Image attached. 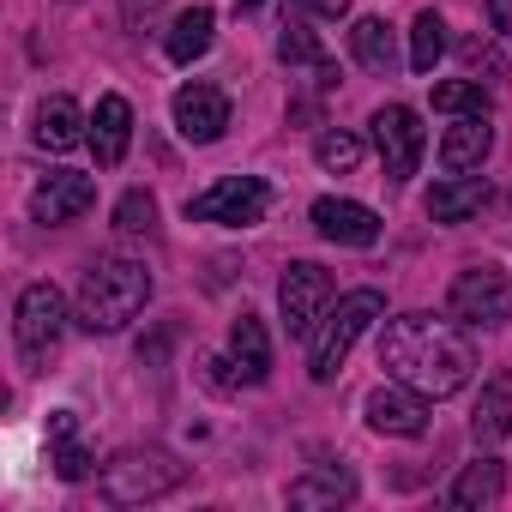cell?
Listing matches in <instances>:
<instances>
[{
  "label": "cell",
  "mask_w": 512,
  "mask_h": 512,
  "mask_svg": "<svg viewBox=\"0 0 512 512\" xmlns=\"http://www.w3.org/2000/svg\"><path fill=\"white\" fill-rule=\"evenodd\" d=\"M314 163L332 169V175H350V169L362 163V139L344 133V127H338V133H320V139H314Z\"/></svg>",
  "instance_id": "obj_27"
},
{
  "label": "cell",
  "mask_w": 512,
  "mask_h": 512,
  "mask_svg": "<svg viewBox=\"0 0 512 512\" xmlns=\"http://www.w3.org/2000/svg\"><path fill=\"white\" fill-rule=\"evenodd\" d=\"M380 314H386V296H380V290H350L338 308H326V314H320V326H314L308 374H314V380H338L344 356L356 350V338H362Z\"/></svg>",
  "instance_id": "obj_3"
},
{
  "label": "cell",
  "mask_w": 512,
  "mask_h": 512,
  "mask_svg": "<svg viewBox=\"0 0 512 512\" xmlns=\"http://www.w3.org/2000/svg\"><path fill=\"white\" fill-rule=\"evenodd\" d=\"M49 440H55V452H49L55 476H61V482H85V476H91V452H85L79 434H73V410H55V416H49Z\"/></svg>",
  "instance_id": "obj_22"
},
{
  "label": "cell",
  "mask_w": 512,
  "mask_h": 512,
  "mask_svg": "<svg viewBox=\"0 0 512 512\" xmlns=\"http://www.w3.org/2000/svg\"><path fill=\"white\" fill-rule=\"evenodd\" d=\"M482 199H488V187L476 175H452V181H440L428 193V217L434 223H464L470 211H482Z\"/></svg>",
  "instance_id": "obj_21"
},
{
  "label": "cell",
  "mask_w": 512,
  "mask_h": 512,
  "mask_svg": "<svg viewBox=\"0 0 512 512\" xmlns=\"http://www.w3.org/2000/svg\"><path fill=\"white\" fill-rule=\"evenodd\" d=\"M85 133H91L85 109H79L73 97H49V103L37 109V133H31V139H37L43 151H73Z\"/></svg>",
  "instance_id": "obj_18"
},
{
  "label": "cell",
  "mask_w": 512,
  "mask_h": 512,
  "mask_svg": "<svg viewBox=\"0 0 512 512\" xmlns=\"http://www.w3.org/2000/svg\"><path fill=\"white\" fill-rule=\"evenodd\" d=\"M434 109L440 115H488V91L476 79H446V85H434Z\"/></svg>",
  "instance_id": "obj_26"
},
{
  "label": "cell",
  "mask_w": 512,
  "mask_h": 512,
  "mask_svg": "<svg viewBox=\"0 0 512 512\" xmlns=\"http://www.w3.org/2000/svg\"><path fill=\"white\" fill-rule=\"evenodd\" d=\"M85 145L97 151V163L103 169H115L121 157H127V145H133V103L127 97H97V115H91V133H85Z\"/></svg>",
  "instance_id": "obj_14"
},
{
  "label": "cell",
  "mask_w": 512,
  "mask_h": 512,
  "mask_svg": "<svg viewBox=\"0 0 512 512\" xmlns=\"http://www.w3.org/2000/svg\"><path fill=\"white\" fill-rule=\"evenodd\" d=\"M175 133H181L187 145H217V139L229 133V97H223L217 85H205V79L181 85V91H175Z\"/></svg>",
  "instance_id": "obj_10"
},
{
  "label": "cell",
  "mask_w": 512,
  "mask_h": 512,
  "mask_svg": "<svg viewBox=\"0 0 512 512\" xmlns=\"http://www.w3.org/2000/svg\"><path fill=\"white\" fill-rule=\"evenodd\" d=\"M302 7H308L314 19H344V13H350V0H302Z\"/></svg>",
  "instance_id": "obj_30"
},
{
  "label": "cell",
  "mask_w": 512,
  "mask_h": 512,
  "mask_svg": "<svg viewBox=\"0 0 512 512\" xmlns=\"http://www.w3.org/2000/svg\"><path fill=\"white\" fill-rule=\"evenodd\" d=\"M356 488H362V482H356L350 464H314L308 476L290 482V506H296V512H314V506H350Z\"/></svg>",
  "instance_id": "obj_16"
},
{
  "label": "cell",
  "mask_w": 512,
  "mask_h": 512,
  "mask_svg": "<svg viewBox=\"0 0 512 512\" xmlns=\"http://www.w3.org/2000/svg\"><path fill=\"white\" fill-rule=\"evenodd\" d=\"M314 229L326 235V241H338V247H374L380 241V217L368 211V205H356V199H314Z\"/></svg>",
  "instance_id": "obj_13"
},
{
  "label": "cell",
  "mask_w": 512,
  "mask_h": 512,
  "mask_svg": "<svg viewBox=\"0 0 512 512\" xmlns=\"http://www.w3.org/2000/svg\"><path fill=\"white\" fill-rule=\"evenodd\" d=\"M91 205H97V181L79 175V169H55V175H43L37 193H31V217H37V223H73V217H85Z\"/></svg>",
  "instance_id": "obj_11"
},
{
  "label": "cell",
  "mask_w": 512,
  "mask_h": 512,
  "mask_svg": "<svg viewBox=\"0 0 512 512\" xmlns=\"http://www.w3.org/2000/svg\"><path fill=\"white\" fill-rule=\"evenodd\" d=\"M488 19H494L500 37H512V0H488Z\"/></svg>",
  "instance_id": "obj_31"
},
{
  "label": "cell",
  "mask_w": 512,
  "mask_h": 512,
  "mask_svg": "<svg viewBox=\"0 0 512 512\" xmlns=\"http://www.w3.org/2000/svg\"><path fill=\"white\" fill-rule=\"evenodd\" d=\"M470 434H476L482 446L512 440V374H494V380L482 386V404H476V416H470Z\"/></svg>",
  "instance_id": "obj_19"
},
{
  "label": "cell",
  "mask_w": 512,
  "mask_h": 512,
  "mask_svg": "<svg viewBox=\"0 0 512 512\" xmlns=\"http://www.w3.org/2000/svg\"><path fill=\"white\" fill-rule=\"evenodd\" d=\"M181 464L163 458V452H121L115 464H103V494L115 506H139V500H157L169 488H181Z\"/></svg>",
  "instance_id": "obj_6"
},
{
  "label": "cell",
  "mask_w": 512,
  "mask_h": 512,
  "mask_svg": "<svg viewBox=\"0 0 512 512\" xmlns=\"http://www.w3.org/2000/svg\"><path fill=\"white\" fill-rule=\"evenodd\" d=\"M374 145H380V157H386V175H392V181H410L416 163H422V151H428L422 115H416L410 103H386V109L374 115Z\"/></svg>",
  "instance_id": "obj_8"
},
{
  "label": "cell",
  "mask_w": 512,
  "mask_h": 512,
  "mask_svg": "<svg viewBox=\"0 0 512 512\" xmlns=\"http://www.w3.org/2000/svg\"><path fill=\"white\" fill-rule=\"evenodd\" d=\"M278 61H290V67H326V43H320L308 25H284V37H278Z\"/></svg>",
  "instance_id": "obj_28"
},
{
  "label": "cell",
  "mask_w": 512,
  "mask_h": 512,
  "mask_svg": "<svg viewBox=\"0 0 512 512\" xmlns=\"http://www.w3.org/2000/svg\"><path fill=\"white\" fill-rule=\"evenodd\" d=\"M235 7H241V13H260V7H266V0H235Z\"/></svg>",
  "instance_id": "obj_32"
},
{
  "label": "cell",
  "mask_w": 512,
  "mask_h": 512,
  "mask_svg": "<svg viewBox=\"0 0 512 512\" xmlns=\"http://www.w3.org/2000/svg\"><path fill=\"white\" fill-rule=\"evenodd\" d=\"M440 55H446V25H440V13H416V25H410V67H416V73H434Z\"/></svg>",
  "instance_id": "obj_25"
},
{
  "label": "cell",
  "mask_w": 512,
  "mask_h": 512,
  "mask_svg": "<svg viewBox=\"0 0 512 512\" xmlns=\"http://www.w3.org/2000/svg\"><path fill=\"white\" fill-rule=\"evenodd\" d=\"M211 31H217V19H211V7H187L175 25H169V37H163V49H169V61H181V67H193L205 49H211Z\"/></svg>",
  "instance_id": "obj_20"
},
{
  "label": "cell",
  "mask_w": 512,
  "mask_h": 512,
  "mask_svg": "<svg viewBox=\"0 0 512 512\" xmlns=\"http://www.w3.org/2000/svg\"><path fill=\"white\" fill-rule=\"evenodd\" d=\"M145 302H151V272L139 260H103L79 284V326L97 332V338H109L127 320H139Z\"/></svg>",
  "instance_id": "obj_2"
},
{
  "label": "cell",
  "mask_w": 512,
  "mask_h": 512,
  "mask_svg": "<svg viewBox=\"0 0 512 512\" xmlns=\"http://www.w3.org/2000/svg\"><path fill=\"white\" fill-rule=\"evenodd\" d=\"M13 332H19V356H25V368L37 374V368L55 356L61 332H67V302H61V290H55V284H25L19 314H13Z\"/></svg>",
  "instance_id": "obj_5"
},
{
  "label": "cell",
  "mask_w": 512,
  "mask_h": 512,
  "mask_svg": "<svg viewBox=\"0 0 512 512\" xmlns=\"http://www.w3.org/2000/svg\"><path fill=\"white\" fill-rule=\"evenodd\" d=\"M326 302H332V272L314 266V260H296V266L284 272V284H278V308H284L290 338H308V332L320 326Z\"/></svg>",
  "instance_id": "obj_9"
},
{
  "label": "cell",
  "mask_w": 512,
  "mask_h": 512,
  "mask_svg": "<svg viewBox=\"0 0 512 512\" xmlns=\"http://www.w3.org/2000/svg\"><path fill=\"white\" fill-rule=\"evenodd\" d=\"M151 223H157V199H151L145 187H133V193L115 205V229H121V235H151Z\"/></svg>",
  "instance_id": "obj_29"
},
{
  "label": "cell",
  "mask_w": 512,
  "mask_h": 512,
  "mask_svg": "<svg viewBox=\"0 0 512 512\" xmlns=\"http://www.w3.org/2000/svg\"><path fill=\"white\" fill-rule=\"evenodd\" d=\"M229 362H235V374H241L247 386H260V380L272 374V338H266V326L253 320V314H241V320L229 326Z\"/></svg>",
  "instance_id": "obj_17"
},
{
  "label": "cell",
  "mask_w": 512,
  "mask_h": 512,
  "mask_svg": "<svg viewBox=\"0 0 512 512\" xmlns=\"http://www.w3.org/2000/svg\"><path fill=\"white\" fill-rule=\"evenodd\" d=\"M488 151H494L488 115H458V121L446 127V139H440V169H446V175H470V169L488 163Z\"/></svg>",
  "instance_id": "obj_15"
},
{
  "label": "cell",
  "mask_w": 512,
  "mask_h": 512,
  "mask_svg": "<svg viewBox=\"0 0 512 512\" xmlns=\"http://www.w3.org/2000/svg\"><path fill=\"white\" fill-rule=\"evenodd\" d=\"M266 211H272V187L260 175H223L217 187L187 199L193 223H223V229H253V223H266Z\"/></svg>",
  "instance_id": "obj_4"
},
{
  "label": "cell",
  "mask_w": 512,
  "mask_h": 512,
  "mask_svg": "<svg viewBox=\"0 0 512 512\" xmlns=\"http://www.w3.org/2000/svg\"><path fill=\"white\" fill-rule=\"evenodd\" d=\"M500 494H506V470H500L494 458H476V464H464V476L452 482V494H446V500L470 512V506H494Z\"/></svg>",
  "instance_id": "obj_23"
},
{
  "label": "cell",
  "mask_w": 512,
  "mask_h": 512,
  "mask_svg": "<svg viewBox=\"0 0 512 512\" xmlns=\"http://www.w3.org/2000/svg\"><path fill=\"white\" fill-rule=\"evenodd\" d=\"M446 308H452V320H470V326H506L512 320V284L494 266H470L452 278Z\"/></svg>",
  "instance_id": "obj_7"
},
{
  "label": "cell",
  "mask_w": 512,
  "mask_h": 512,
  "mask_svg": "<svg viewBox=\"0 0 512 512\" xmlns=\"http://www.w3.org/2000/svg\"><path fill=\"white\" fill-rule=\"evenodd\" d=\"M380 368L422 398H452L476 374V350L434 314H398L380 338Z\"/></svg>",
  "instance_id": "obj_1"
},
{
  "label": "cell",
  "mask_w": 512,
  "mask_h": 512,
  "mask_svg": "<svg viewBox=\"0 0 512 512\" xmlns=\"http://www.w3.org/2000/svg\"><path fill=\"white\" fill-rule=\"evenodd\" d=\"M368 428L392 434V440H416V434H428V398L410 392L404 380L398 386H374L368 392Z\"/></svg>",
  "instance_id": "obj_12"
},
{
  "label": "cell",
  "mask_w": 512,
  "mask_h": 512,
  "mask_svg": "<svg viewBox=\"0 0 512 512\" xmlns=\"http://www.w3.org/2000/svg\"><path fill=\"white\" fill-rule=\"evenodd\" d=\"M350 49H356V61H362L368 73H392V61H398L386 19H356V25H350Z\"/></svg>",
  "instance_id": "obj_24"
}]
</instances>
